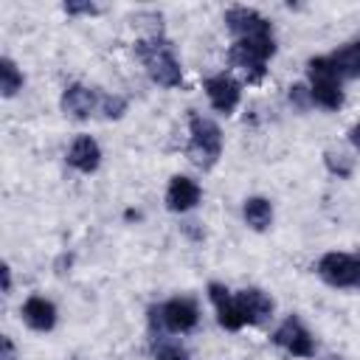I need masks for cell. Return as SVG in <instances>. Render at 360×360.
Masks as SVG:
<instances>
[{
    "mask_svg": "<svg viewBox=\"0 0 360 360\" xmlns=\"http://www.w3.org/2000/svg\"><path fill=\"white\" fill-rule=\"evenodd\" d=\"M135 56L141 59V65L146 68L149 79L160 87H180L183 84V65L172 48L169 39H163L160 34H152L146 39L135 42Z\"/></svg>",
    "mask_w": 360,
    "mask_h": 360,
    "instance_id": "obj_1",
    "label": "cell"
},
{
    "mask_svg": "<svg viewBox=\"0 0 360 360\" xmlns=\"http://www.w3.org/2000/svg\"><path fill=\"white\" fill-rule=\"evenodd\" d=\"M186 155L188 160L208 172L217 166L219 155H222V129L217 121L200 115V112H191L188 115V146H186Z\"/></svg>",
    "mask_w": 360,
    "mask_h": 360,
    "instance_id": "obj_2",
    "label": "cell"
},
{
    "mask_svg": "<svg viewBox=\"0 0 360 360\" xmlns=\"http://www.w3.org/2000/svg\"><path fill=\"white\" fill-rule=\"evenodd\" d=\"M307 76H309V96L312 104L323 110H340L343 107V79L329 62V56H312L307 62Z\"/></svg>",
    "mask_w": 360,
    "mask_h": 360,
    "instance_id": "obj_3",
    "label": "cell"
},
{
    "mask_svg": "<svg viewBox=\"0 0 360 360\" xmlns=\"http://www.w3.org/2000/svg\"><path fill=\"white\" fill-rule=\"evenodd\" d=\"M197 321H200V309H197L194 298H186V295H177V298L149 307V326L158 335L160 332L186 335L197 326Z\"/></svg>",
    "mask_w": 360,
    "mask_h": 360,
    "instance_id": "obj_4",
    "label": "cell"
},
{
    "mask_svg": "<svg viewBox=\"0 0 360 360\" xmlns=\"http://www.w3.org/2000/svg\"><path fill=\"white\" fill-rule=\"evenodd\" d=\"M276 53V42H253V39H233L228 48L231 65L248 79V82H262L270 56Z\"/></svg>",
    "mask_w": 360,
    "mask_h": 360,
    "instance_id": "obj_5",
    "label": "cell"
},
{
    "mask_svg": "<svg viewBox=\"0 0 360 360\" xmlns=\"http://www.w3.org/2000/svg\"><path fill=\"white\" fill-rule=\"evenodd\" d=\"M315 273L329 287H338V290H360V253L329 250V253H323L318 259Z\"/></svg>",
    "mask_w": 360,
    "mask_h": 360,
    "instance_id": "obj_6",
    "label": "cell"
},
{
    "mask_svg": "<svg viewBox=\"0 0 360 360\" xmlns=\"http://www.w3.org/2000/svg\"><path fill=\"white\" fill-rule=\"evenodd\" d=\"M225 25L233 34V39H253V42H276L273 25L267 17H262L256 8L248 6H231L225 11Z\"/></svg>",
    "mask_w": 360,
    "mask_h": 360,
    "instance_id": "obj_7",
    "label": "cell"
},
{
    "mask_svg": "<svg viewBox=\"0 0 360 360\" xmlns=\"http://www.w3.org/2000/svg\"><path fill=\"white\" fill-rule=\"evenodd\" d=\"M273 343L292 357H312L315 354V340L298 315H287L278 323V329L273 332Z\"/></svg>",
    "mask_w": 360,
    "mask_h": 360,
    "instance_id": "obj_8",
    "label": "cell"
},
{
    "mask_svg": "<svg viewBox=\"0 0 360 360\" xmlns=\"http://www.w3.org/2000/svg\"><path fill=\"white\" fill-rule=\"evenodd\" d=\"M233 301H236V312L242 318L245 326H259L264 323L270 315H273V298L259 290V287H245L239 292H233Z\"/></svg>",
    "mask_w": 360,
    "mask_h": 360,
    "instance_id": "obj_9",
    "label": "cell"
},
{
    "mask_svg": "<svg viewBox=\"0 0 360 360\" xmlns=\"http://www.w3.org/2000/svg\"><path fill=\"white\" fill-rule=\"evenodd\" d=\"M205 96L211 101V107L222 115H231L239 107L242 98V84L231 76V73H217L205 79Z\"/></svg>",
    "mask_w": 360,
    "mask_h": 360,
    "instance_id": "obj_10",
    "label": "cell"
},
{
    "mask_svg": "<svg viewBox=\"0 0 360 360\" xmlns=\"http://www.w3.org/2000/svg\"><path fill=\"white\" fill-rule=\"evenodd\" d=\"M62 110H65V115H70L76 121H87L93 112H98V93L79 82L68 84L62 90Z\"/></svg>",
    "mask_w": 360,
    "mask_h": 360,
    "instance_id": "obj_11",
    "label": "cell"
},
{
    "mask_svg": "<svg viewBox=\"0 0 360 360\" xmlns=\"http://www.w3.org/2000/svg\"><path fill=\"white\" fill-rule=\"evenodd\" d=\"M202 200V188L197 186V180L186 177V174H174L169 180L166 188V208L174 214H186L191 208H197V202Z\"/></svg>",
    "mask_w": 360,
    "mask_h": 360,
    "instance_id": "obj_12",
    "label": "cell"
},
{
    "mask_svg": "<svg viewBox=\"0 0 360 360\" xmlns=\"http://www.w3.org/2000/svg\"><path fill=\"white\" fill-rule=\"evenodd\" d=\"M68 166L82 172V174H93L101 166V146L96 143V138L76 135L70 149H68Z\"/></svg>",
    "mask_w": 360,
    "mask_h": 360,
    "instance_id": "obj_13",
    "label": "cell"
},
{
    "mask_svg": "<svg viewBox=\"0 0 360 360\" xmlns=\"http://www.w3.org/2000/svg\"><path fill=\"white\" fill-rule=\"evenodd\" d=\"M208 298H211V304H214V309H217V321H219L222 329H228V332H239V329L245 326L242 318H239V312H236L233 292H231L225 284L211 281V284H208Z\"/></svg>",
    "mask_w": 360,
    "mask_h": 360,
    "instance_id": "obj_14",
    "label": "cell"
},
{
    "mask_svg": "<svg viewBox=\"0 0 360 360\" xmlns=\"http://www.w3.org/2000/svg\"><path fill=\"white\" fill-rule=\"evenodd\" d=\"M20 315H22V323L34 332H51L56 326V307L45 295H28Z\"/></svg>",
    "mask_w": 360,
    "mask_h": 360,
    "instance_id": "obj_15",
    "label": "cell"
},
{
    "mask_svg": "<svg viewBox=\"0 0 360 360\" xmlns=\"http://www.w3.org/2000/svg\"><path fill=\"white\" fill-rule=\"evenodd\" d=\"M329 62L340 73V79H360V39H352L329 53Z\"/></svg>",
    "mask_w": 360,
    "mask_h": 360,
    "instance_id": "obj_16",
    "label": "cell"
},
{
    "mask_svg": "<svg viewBox=\"0 0 360 360\" xmlns=\"http://www.w3.org/2000/svg\"><path fill=\"white\" fill-rule=\"evenodd\" d=\"M242 217L253 231H267L273 225V202L267 197H248L242 205Z\"/></svg>",
    "mask_w": 360,
    "mask_h": 360,
    "instance_id": "obj_17",
    "label": "cell"
},
{
    "mask_svg": "<svg viewBox=\"0 0 360 360\" xmlns=\"http://www.w3.org/2000/svg\"><path fill=\"white\" fill-rule=\"evenodd\" d=\"M22 84H25V79H22L17 62L8 59V56H3V59H0V90H3V96H6V98L17 96V93L22 90Z\"/></svg>",
    "mask_w": 360,
    "mask_h": 360,
    "instance_id": "obj_18",
    "label": "cell"
},
{
    "mask_svg": "<svg viewBox=\"0 0 360 360\" xmlns=\"http://www.w3.org/2000/svg\"><path fill=\"white\" fill-rule=\"evenodd\" d=\"M98 112L110 121L121 118L127 112V98L124 96H115V93H98Z\"/></svg>",
    "mask_w": 360,
    "mask_h": 360,
    "instance_id": "obj_19",
    "label": "cell"
},
{
    "mask_svg": "<svg viewBox=\"0 0 360 360\" xmlns=\"http://www.w3.org/2000/svg\"><path fill=\"white\" fill-rule=\"evenodd\" d=\"M326 166H329V172H332V174H338V177H349V174H352V163H349V158H346V155L326 152Z\"/></svg>",
    "mask_w": 360,
    "mask_h": 360,
    "instance_id": "obj_20",
    "label": "cell"
},
{
    "mask_svg": "<svg viewBox=\"0 0 360 360\" xmlns=\"http://www.w3.org/2000/svg\"><path fill=\"white\" fill-rule=\"evenodd\" d=\"M155 360H188V352L177 343H160L155 349Z\"/></svg>",
    "mask_w": 360,
    "mask_h": 360,
    "instance_id": "obj_21",
    "label": "cell"
},
{
    "mask_svg": "<svg viewBox=\"0 0 360 360\" xmlns=\"http://www.w3.org/2000/svg\"><path fill=\"white\" fill-rule=\"evenodd\" d=\"M290 101H292L298 110H307V107L312 104L309 87H304V84H292V87H290Z\"/></svg>",
    "mask_w": 360,
    "mask_h": 360,
    "instance_id": "obj_22",
    "label": "cell"
},
{
    "mask_svg": "<svg viewBox=\"0 0 360 360\" xmlns=\"http://www.w3.org/2000/svg\"><path fill=\"white\" fill-rule=\"evenodd\" d=\"M62 8H65V14H73V17H76V14H87V17H90V14H98V6H96V3H76V0H68Z\"/></svg>",
    "mask_w": 360,
    "mask_h": 360,
    "instance_id": "obj_23",
    "label": "cell"
},
{
    "mask_svg": "<svg viewBox=\"0 0 360 360\" xmlns=\"http://www.w3.org/2000/svg\"><path fill=\"white\" fill-rule=\"evenodd\" d=\"M0 346H3V357L0 360H17V349H14V340L8 335L0 338Z\"/></svg>",
    "mask_w": 360,
    "mask_h": 360,
    "instance_id": "obj_24",
    "label": "cell"
},
{
    "mask_svg": "<svg viewBox=\"0 0 360 360\" xmlns=\"http://www.w3.org/2000/svg\"><path fill=\"white\" fill-rule=\"evenodd\" d=\"M0 273H3V292L8 295V292H11V267H8V264H3V270H0Z\"/></svg>",
    "mask_w": 360,
    "mask_h": 360,
    "instance_id": "obj_25",
    "label": "cell"
},
{
    "mask_svg": "<svg viewBox=\"0 0 360 360\" xmlns=\"http://www.w3.org/2000/svg\"><path fill=\"white\" fill-rule=\"evenodd\" d=\"M349 141H352L354 149H360V124H354V127L349 129Z\"/></svg>",
    "mask_w": 360,
    "mask_h": 360,
    "instance_id": "obj_26",
    "label": "cell"
},
{
    "mask_svg": "<svg viewBox=\"0 0 360 360\" xmlns=\"http://www.w3.org/2000/svg\"><path fill=\"white\" fill-rule=\"evenodd\" d=\"M329 360H340V357H329Z\"/></svg>",
    "mask_w": 360,
    "mask_h": 360,
    "instance_id": "obj_27",
    "label": "cell"
}]
</instances>
